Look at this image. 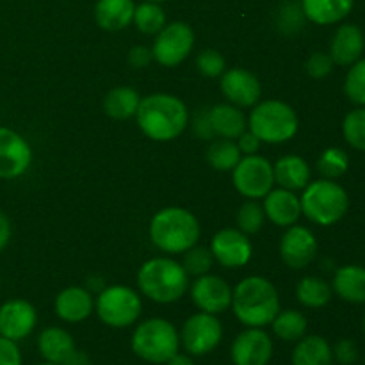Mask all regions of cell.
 <instances>
[{"label": "cell", "mask_w": 365, "mask_h": 365, "mask_svg": "<svg viewBox=\"0 0 365 365\" xmlns=\"http://www.w3.org/2000/svg\"><path fill=\"white\" fill-rule=\"evenodd\" d=\"M362 330H364V334H365V316H364V319H362Z\"/></svg>", "instance_id": "obj_51"}, {"label": "cell", "mask_w": 365, "mask_h": 365, "mask_svg": "<svg viewBox=\"0 0 365 365\" xmlns=\"http://www.w3.org/2000/svg\"><path fill=\"white\" fill-rule=\"evenodd\" d=\"M38 312L25 299H9L0 307V335L9 341H24L34 331Z\"/></svg>", "instance_id": "obj_18"}, {"label": "cell", "mask_w": 365, "mask_h": 365, "mask_svg": "<svg viewBox=\"0 0 365 365\" xmlns=\"http://www.w3.org/2000/svg\"><path fill=\"white\" fill-rule=\"evenodd\" d=\"M331 289L341 299L355 305L365 303V267L349 264L335 271Z\"/></svg>", "instance_id": "obj_25"}, {"label": "cell", "mask_w": 365, "mask_h": 365, "mask_svg": "<svg viewBox=\"0 0 365 365\" xmlns=\"http://www.w3.org/2000/svg\"><path fill=\"white\" fill-rule=\"evenodd\" d=\"M139 102H141V96L134 88L120 86V88L110 89L103 96V110L107 116L114 118V120H128V118L135 116Z\"/></svg>", "instance_id": "obj_29"}, {"label": "cell", "mask_w": 365, "mask_h": 365, "mask_svg": "<svg viewBox=\"0 0 365 365\" xmlns=\"http://www.w3.org/2000/svg\"><path fill=\"white\" fill-rule=\"evenodd\" d=\"M223 341V324L217 316L207 312L187 317L180 331V344L191 356H205Z\"/></svg>", "instance_id": "obj_11"}, {"label": "cell", "mask_w": 365, "mask_h": 365, "mask_svg": "<svg viewBox=\"0 0 365 365\" xmlns=\"http://www.w3.org/2000/svg\"><path fill=\"white\" fill-rule=\"evenodd\" d=\"M212 264L214 257L205 246H192L184 253V259H182V266L189 277H202V274L210 273Z\"/></svg>", "instance_id": "obj_38"}, {"label": "cell", "mask_w": 365, "mask_h": 365, "mask_svg": "<svg viewBox=\"0 0 365 365\" xmlns=\"http://www.w3.org/2000/svg\"><path fill=\"white\" fill-rule=\"evenodd\" d=\"M53 310L64 323H82L95 312V298L86 287H66L56 296Z\"/></svg>", "instance_id": "obj_19"}, {"label": "cell", "mask_w": 365, "mask_h": 365, "mask_svg": "<svg viewBox=\"0 0 365 365\" xmlns=\"http://www.w3.org/2000/svg\"><path fill=\"white\" fill-rule=\"evenodd\" d=\"M166 365H196V362L192 360V356L189 355V353L178 351L177 355H173L170 360H168Z\"/></svg>", "instance_id": "obj_49"}, {"label": "cell", "mask_w": 365, "mask_h": 365, "mask_svg": "<svg viewBox=\"0 0 365 365\" xmlns=\"http://www.w3.org/2000/svg\"><path fill=\"white\" fill-rule=\"evenodd\" d=\"M302 214L319 227H331L348 214L349 196L346 189L335 180L319 178L310 180L299 196Z\"/></svg>", "instance_id": "obj_5"}, {"label": "cell", "mask_w": 365, "mask_h": 365, "mask_svg": "<svg viewBox=\"0 0 365 365\" xmlns=\"http://www.w3.org/2000/svg\"><path fill=\"white\" fill-rule=\"evenodd\" d=\"M153 61V53L152 48L145 45H135L128 50V64L135 70H143V68L148 66L150 63Z\"/></svg>", "instance_id": "obj_45"}, {"label": "cell", "mask_w": 365, "mask_h": 365, "mask_svg": "<svg viewBox=\"0 0 365 365\" xmlns=\"http://www.w3.org/2000/svg\"><path fill=\"white\" fill-rule=\"evenodd\" d=\"M264 212L273 225L280 228L292 227L302 217V202L294 191L278 187L264 196Z\"/></svg>", "instance_id": "obj_20"}, {"label": "cell", "mask_w": 365, "mask_h": 365, "mask_svg": "<svg viewBox=\"0 0 365 365\" xmlns=\"http://www.w3.org/2000/svg\"><path fill=\"white\" fill-rule=\"evenodd\" d=\"M331 346L321 335H305L292 351V365H331Z\"/></svg>", "instance_id": "obj_28"}, {"label": "cell", "mask_w": 365, "mask_h": 365, "mask_svg": "<svg viewBox=\"0 0 365 365\" xmlns=\"http://www.w3.org/2000/svg\"><path fill=\"white\" fill-rule=\"evenodd\" d=\"M98 319L110 328H128L141 317L143 302L139 292L127 285H109L98 292L95 302Z\"/></svg>", "instance_id": "obj_8"}, {"label": "cell", "mask_w": 365, "mask_h": 365, "mask_svg": "<svg viewBox=\"0 0 365 365\" xmlns=\"http://www.w3.org/2000/svg\"><path fill=\"white\" fill-rule=\"evenodd\" d=\"M232 184L246 200H262L274 185L273 164L257 153L241 157L232 170Z\"/></svg>", "instance_id": "obj_9"}, {"label": "cell", "mask_w": 365, "mask_h": 365, "mask_svg": "<svg viewBox=\"0 0 365 365\" xmlns=\"http://www.w3.org/2000/svg\"><path fill=\"white\" fill-rule=\"evenodd\" d=\"M135 120L146 138L157 143H168L177 139L187 128L189 110L178 96L153 93L141 98Z\"/></svg>", "instance_id": "obj_1"}, {"label": "cell", "mask_w": 365, "mask_h": 365, "mask_svg": "<svg viewBox=\"0 0 365 365\" xmlns=\"http://www.w3.org/2000/svg\"><path fill=\"white\" fill-rule=\"evenodd\" d=\"M150 241L168 255H182L196 246L202 228L191 210L184 207H166L150 221Z\"/></svg>", "instance_id": "obj_3"}, {"label": "cell", "mask_w": 365, "mask_h": 365, "mask_svg": "<svg viewBox=\"0 0 365 365\" xmlns=\"http://www.w3.org/2000/svg\"><path fill=\"white\" fill-rule=\"evenodd\" d=\"M317 171L321 177L328 178V180H337V178L344 177L349 170V155L342 148L337 146H330L324 150L317 159Z\"/></svg>", "instance_id": "obj_34"}, {"label": "cell", "mask_w": 365, "mask_h": 365, "mask_svg": "<svg viewBox=\"0 0 365 365\" xmlns=\"http://www.w3.org/2000/svg\"><path fill=\"white\" fill-rule=\"evenodd\" d=\"M209 250L214 260L225 269L245 267L253 257L252 241L239 228H223V230L216 232Z\"/></svg>", "instance_id": "obj_12"}, {"label": "cell", "mask_w": 365, "mask_h": 365, "mask_svg": "<svg viewBox=\"0 0 365 365\" xmlns=\"http://www.w3.org/2000/svg\"><path fill=\"white\" fill-rule=\"evenodd\" d=\"M305 14H303L302 6L296 4H287L282 7L280 16H278V27L284 34H296L303 29V21H305Z\"/></svg>", "instance_id": "obj_40"}, {"label": "cell", "mask_w": 365, "mask_h": 365, "mask_svg": "<svg viewBox=\"0 0 365 365\" xmlns=\"http://www.w3.org/2000/svg\"><path fill=\"white\" fill-rule=\"evenodd\" d=\"M134 11V0H98L95 6V20L103 31L118 32L132 24Z\"/></svg>", "instance_id": "obj_24"}, {"label": "cell", "mask_w": 365, "mask_h": 365, "mask_svg": "<svg viewBox=\"0 0 365 365\" xmlns=\"http://www.w3.org/2000/svg\"><path fill=\"white\" fill-rule=\"evenodd\" d=\"M192 132H195L200 139H203V141H210V139L216 138L212 130V125H210L209 109H202L195 118H192Z\"/></svg>", "instance_id": "obj_44"}, {"label": "cell", "mask_w": 365, "mask_h": 365, "mask_svg": "<svg viewBox=\"0 0 365 365\" xmlns=\"http://www.w3.org/2000/svg\"><path fill=\"white\" fill-rule=\"evenodd\" d=\"M191 299L200 312L220 316L232 305V287L221 277L212 273L196 277L189 287Z\"/></svg>", "instance_id": "obj_14"}, {"label": "cell", "mask_w": 365, "mask_h": 365, "mask_svg": "<svg viewBox=\"0 0 365 365\" xmlns=\"http://www.w3.org/2000/svg\"><path fill=\"white\" fill-rule=\"evenodd\" d=\"M11 241V221L6 214L0 210V252L9 245Z\"/></svg>", "instance_id": "obj_47"}, {"label": "cell", "mask_w": 365, "mask_h": 365, "mask_svg": "<svg viewBox=\"0 0 365 365\" xmlns=\"http://www.w3.org/2000/svg\"><path fill=\"white\" fill-rule=\"evenodd\" d=\"M335 63L331 61L330 53L328 52H314L310 53V57L305 63V71L309 77L321 81V78L328 77V75L334 71Z\"/></svg>", "instance_id": "obj_41"}, {"label": "cell", "mask_w": 365, "mask_h": 365, "mask_svg": "<svg viewBox=\"0 0 365 365\" xmlns=\"http://www.w3.org/2000/svg\"><path fill=\"white\" fill-rule=\"evenodd\" d=\"M39 365H59V364H52V362H45V364H39Z\"/></svg>", "instance_id": "obj_52"}, {"label": "cell", "mask_w": 365, "mask_h": 365, "mask_svg": "<svg viewBox=\"0 0 365 365\" xmlns=\"http://www.w3.org/2000/svg\"><path fill=\"white\" fill-rule=\"evenodd\" d=\"M196 68L200 73L207 78H217L225 73L227 70V61H225L223 53L217 52L214 48L202 50L196 57Z\"/></svg>", "instance_id": "obj_39"}, {"label": "cell", "mask_w": 365, "mask_h": 365, "mask_svg": "<svg viewBox=\"0 0 365 365\" xmlns=\"http://www.w3.org/2000/svg\"><path fill=\"white\" fill-rule=\"evenodd\" d=\"M273 356V341L264 328H246L232 342L234 365H267Z\"/></svg>", "instance_id": "obj_15"}, {"label": "cell", "mask_w": 365, "mask_h": 365, "mask_svg": "<svg viewBox=\"0 0 365 365\" xmlns=\"http://www.w3.org/2000/svg\"><path fill=\"white\" fill-rule=\"evenodd\" d=\"M364 50L365 38L362 29L355 24H344L335 31L328 53L339 66H351L356 61L362 59Z\"/></svg>", "instance_id": "obj_21"}, {"label": "cell", "mask_w": 365, "mask_h": 365, "mask_svg": "<svg viewBox=\"0 0 365 365\" xmlns=\"http://www.w3.org/2000/svg\"><path fill=\"white\" fill-rule=\"evenodd\" d=\"M146 2H157V4H159V2H166V0H146Z\"/></svg>", "instance_id": "obj_50"}, {"label": "cell", "mask_w": 365, "mask_h": 365, "mask_svg": "<svg viewBox=\"0 0 365 365\" xmlns=\"http://www.w3.org/2000/svg\"><path fill=\"white\" fill-rule=\"evenodd\" d=\"M299 6L312 24L334 25L351 13L355 0H302Z\"/></svg>", "instance_id": "obj_26"}, {"label": "cell", "mask_w": 365, "mask_h": 365, "mask_svg": "<svg viewBox=\"0 0 365 365\" xmlns=\"http://www.w3.org/2000/svg\"><path fill=\"white\" fill-rule=\"evenodd\" d=\"M342 135L351 148L365 152V107H356L342 121Z\"/></svg>", "instance_id": "obj_35"}, {"label": "cell", "mask_w": 365, "mask_h": 365, "mask_svg": "<svg viewBox=\"0 0 365 365\" xmlns=\"http://www.w3.org/2000/svg\"><path fill=\"white\" fill-rule=\"evenodd\" d=\"M274 184L289 191H303L312 178L309 163L299 155H284L273 166Z\"/></svg>", "instance_id": "obj_23"}, {"label": "cell", "mask_w": 365, "mask_h": 365, "mask_svg": "<svg viewBox=\"0 0 365 365\" xmlns=\"http://www.w3.org/2000/svg\"><path fill=\"white\" fill-rule=\"evenodd\" d=\"M61 365H89V359L86 353L77 351V349H75V351L71 353V355L68 356V359Z\"/></svg>", "instance_id": "obj_48"}, {"label": "cell", "mask_w": 365, "mask_h": 365, "mask_svg": "<svg viewBox=\"0 0 365 365\" xmlns=\"http://www.w3.org/2000/svg\"><path fill=\"white\" fill-rule=\"evenodd\" d=\"M237 146L242 155H253V153H257L260 150V139L253 132L246 130L245 134L239 135Z\"/></svg>", "instance_id": "obj_46"}, {"label": "cell", "mask_w": 365, "mask_h": 365, "mask_svg": "<svg viewBox=\"0 0 365 365\" xmlns=\"http://www.w3.org/2000/svg\"><path fill=\"white\" fill-rule=\"evenodd\" d=\"M132 24L143 34L153 36L166 25V13H164V9L157 2H146L145 0L143 4L135 6Z\"/></svg>", "instance_id": "obj_33"}, {"label": "cell", "mask_w": 365, "mask_h": 365, "mask_svg": "<svg viewBox=\"0 0 365 365\" xmlns=\"http://www.w3.org/2000/svg\"><path fill=\"white\" fill-rule=\"evenodd\" d=\"M32 164V148L24 135L0 127V178L13 180L21 177Z\"/></svg>", "instance_id": "obj_13"}, {"label": "cell", "mask_w": 365, "mask_h": 365, "mask_svg": "<svg viewBox=\"0 0 365 365\" xmlns=\"http://www.w3.org/2000/svg\"><path fill=\"white\" fill-rule=\"evenodd\" d=\"M192 48H195V31L184 21H171L155 34L152 53L160 66L175 68L187 59Z\"/></svg>", "instance_id": "obj_10"}, {"label": "cell", "mask_w": 365, "mask_h": 365, "mask_svg": "<svg viewBox=\"0 0 365 365\" xmlns=\"http://www.w3.org/2000/svg\"><path fill=\"white\" fill-rule=\"evenodd\" d=\"M331 294V285L319 277H305L296 285V298L307 309H323L330 303Z\"/></svg>", "instance_id": "obj_30"}, {"label": "cell", "mask_w": 365, "mask_h": 365, "mask_svg": "<svg viewBox=\"0 0 365 365\" xmlns=\"http://www.w3.org/2000/svg\"><path fill=\"white\" fill-rule=\"evenodd\" d=\"M38 349L45 362L61 365L75 351V341L64 328L48 327L39 334Z\"/></svg>", "instance_id": "obj_27"}, {"label": "cell", "mask_w": 365, "mask_h": 365, "mask_svg": "<svg viewBox=\"0 0 365 365\" xmlns=\"http://www.w3.org/2000/svg\"><path fill=\"white\" fill-rule=\"evenodd\" d=\"M344 95L351 103L365 107V59L351 64L344 78Z\"/></svg>", "instance_id": "obj_37"}, {"label": "cell", "mask_w": 365, "mask_h": 365, "mask_svg": "<svg viewBox=\"0 0 365 365\" xmlns=\"http://www.w3.org/2000/svg\"><path fill=\"white\" fill-rule=\"evenodd\" d=\"M138 287L152 302L170 305L187 292L189 274L182 262L170 257H153L139 267Z\"/></svg>", "instance_id": "obj_4"}, {"label": "cell", "mask_w": 365, "mask_h": 365, "mask_svg": "<svg viewBox=\"0 0 365 365\" xmlns=\"http://www.w3.org/2000/svg\"><path fill=\"white\" fill-rule=\"evenodd\" d=\"M331 353H334V360H337L341 365H353L359 360V348L351 339L337 341V344L331 348Z\"/></svg>", "instance_id": "obj_42"}, {"label": "cell", "mask_w": 365, "mask_h": 365, "mask_svg": "<svg viewBox=\"0 0 365 365\" xmlns=\"http://www.w3.org/2000/svg\"><path fill=\"white\" fill-rule=\"evenodd\" d=\"M232 312L246 328H264L282 310L273 282L264 277H246L232 289Z\"/></svg>", "instance_id": "obj_2"}, {"label": "cell", "mask_w": 365, "mask_h": 365, "mask_svg": "<svg viewBox=\"0 0 365 365\" xmlns=\"http://www.w3.org/2000/svg\"><path fill=\"white\" fill-rule=\"evenodd\" d=\"M250 132L267 145H282L298 134L299 120L292 106L282 100H264L253 106L248 116Z\"/></svg>", "instance_id": "obj_6"}, {"label": "cell", "mask_w": 365, "mask_h": 365, "mask_svg": "<svg viewBox=\"0 0 365 365\" xmlns=\"http://www.w3.org/2000/svg\"><path fill=\"white\" fill-rule=\"evenodd\" d=\"M235 223H237L239 230L245 232L246 235L257 234V232L262 230L264 223H266L264 207L257 200H248V202L239 207Z\"/></svg>", "instance_id": "obj_36"}, {"label": "cell", "mask_w": 365, "mask_h": 365, "mask_svg": "<svg viewBox=\"0 0 365 365\" xmlns=\"http://www.w3.org/2000/svg\"><path fill=\"white\" fill-rule=\"evenodd\" d=\"M0 365H21V353L18 344L2 335H0Z\"/></svg>", "instance_id": "obj_43"}, {"label": "cell", "mask_w": 365, "mask_h": 365, "mask_svg": "<svg viewBox=\"0 0 365 365\" xmlns=\"http://www.w3.org/2000/svg\"><path fill=\"white\" fill-rule=\"evenodd\" d=\"M220 89L225 98L237 107H253L262 96V86L257 75L239 66L225 70L220 77Z\"/></svg>", "instance_id": "obj_17"}, {"label": "cell", "mask_w": 365, "mask_h": 365, "mask_svg": "<svg viewBox=\"0 0 365 365\" xmlns=\"http://www.w3.org/2000/svg\"><path fill=\"white\" fill-rule=\"evenodd\" d=\"M273 327V334L277 335L280 341L285 342H298L303 339L309 330V321L303 316L299 310H280L277 317L271 323Z\"/></svg>", "instance_id": "obj_31"}, {"label": "cell", "mask_w": 365, "mask_h": 365, "mask_svg": "<svg viewBox=\"0 0 365 365\" xmlns=\"http://www.w3.org/2000/svg\"><path fill=\"white\" fill-rule=\"evenodd\" d=\"M317 255V239L310 228L303 225L287 227L280 241V257L291 269L310 266Z\"/></svg>", "instance_id": "obj_16"}, {"label": "cell", "mask_w": 365, "mask_h": 365, "mask_svg": "<svg viewBox=\"0 0 365 365\" xmlns=\"http://www.w3.org/2000/svg\"><path fill=\"white\" fill-rule=\"evenodd\" d=\"M209 118L216 138L235 141L239 135L248 130V120L242 114L241 107L234 103H217L212 109H209Z\"/></svg>", "instance_id": "obj_22"}, {"label": "cell", "mask_w": 365, "mask_h": 365, "mask_svg": "<svg viewBox=\"0 0 365 365\" xmlns=\"http://www.w3.org/2000/svg\"><path fill=\"white\" fill-rule=\"evenodd\" d=\"M135 356L148 364H166L180 351V331L163 317H152L135 327L130 339Z\"/></svg>", "instance_id": "obj_7"}, {"label": "cell", "mask_w": 365, "mask_h": 365, "mask_svg": "<svg viewBox=\"0 0 365 365\" xmlns=\"http://www.w3.org/2000/svg\"><path fill=\"white\" fill-rule=\"evenodd\" d=\"M205 157L210 168H214L216 171H232L239 164L242 153L237 143L232 141V139L220 138L210 143Z\"/></svg>", "instance_id": "obj_32"}]
</instances>
